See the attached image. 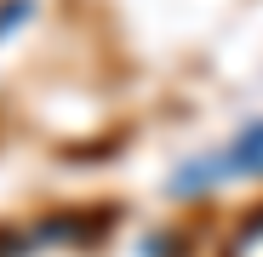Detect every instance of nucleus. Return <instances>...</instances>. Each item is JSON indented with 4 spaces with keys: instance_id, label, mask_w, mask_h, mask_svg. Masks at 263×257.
Returning a JSON list of instances; mask_svg holds the SVG:
<instances>
[{
    "instance_id": "obj_1",
    "label": "nucleus",
    "mask_w": 263,
    "mask_h": 257,
    "mask_svg": "<svg viewBox=\"0 0 263 257\" xmlns=\"http://www.w3.org/2000/svg\"><path fill=\"white\" fill-rule=\"evenodd\" d=\"M223 160H229V171H246V177H263V120L240 126V137H235V149H229Z\"/></svg>"
},
{
    "instance_id": "obj_2",
    "label": "nucleus",
    "mask_w": 263,
    "mask_h": 257,
    "mask_svg": "<svg viewBox=\"0 0 263 257\" xmlns=\"http://www.w3.org/2000/svg\"><path fill=\"white\" fill-rule=\"evenodd\" d=\"M252 234H263V211H257V218H252Z\"/></svg>"
}]
</instances>
